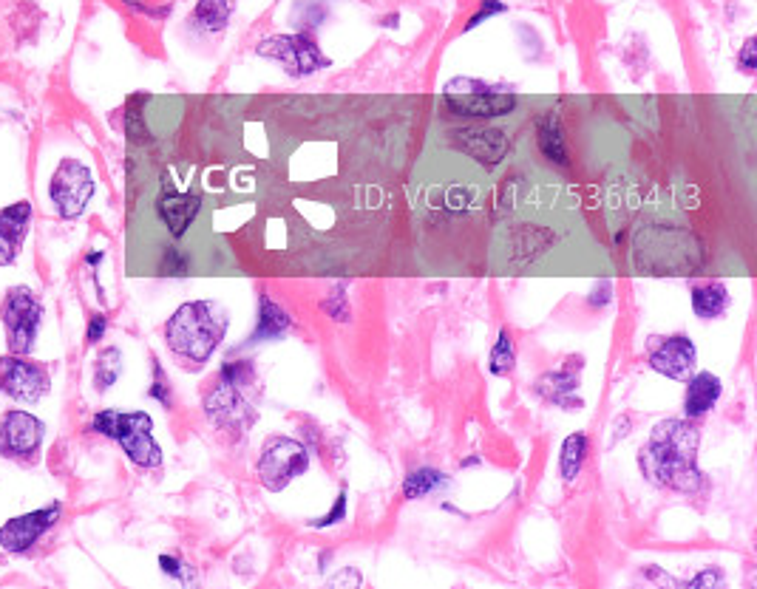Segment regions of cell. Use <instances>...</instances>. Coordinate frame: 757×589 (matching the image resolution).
I'll return each mask as SVG.
<instances>
[{
	"instance_id": "cell-1",
	"label": "cell",
	"mask_w": 757,
	"mask_h": 589,
	"mask_svg": "<svg viewBox=\"0 0 757 589\" xmlns=\"http://www.w3.org/2000/svg\"><path fill=\"white\" fill-rule=\"evenodd\" d=\"M698 428L684 420H664L653 428L647 445L638 448V468L658 485L675 493H698L706 479L698 468Z\"/></svg>"
},
{
	"instance_id": "cell-2",
	"label": "cell",
	"mask_w": 757,
	"mask_h": 589,
	"mask_svg": "<svg viewBox=\"0 0 757 589\" xmlns=\"http://www.w3.org/2000/svg\"><path fill=\"white\" fill-rule=\"evenodd\" d=\"M205 411L213 425L233 437H244L259 417V374L250 360H227L207 391Z\"/></svg>"
},
{
	"instance_id": "cell-3",
	"label": "cell",
	"mask_w": 757,
	"mask_h": 589,
	"mask_svg": "<svg viewBox=\"0 0 757 589\" xmlns=\"http://www.w3.org/2000/svg\"><path fill=\"white\" fill-rule=\"evenodd\" d=\"M227 332V312L213 301H193L179 306L165 323V340L179 360L202 366L222 346Z\"/></svg>"
},
{
	"instance_id": "cell-4",
	"label": "cell",
	"mask_w": 757,
	"mask_h": 589,
	"mask_svg": "<svg viewBox=\"0 0 757 589\" xmlns=\"http://www.w3.org/2000/svg\"><path fill=\"white\" fill-rule=\"evenodd\" d=\"M91 431L117 439L128 459L139 468H159L162 448L154 439V420L145 411L122 414V411H100L91 420Z\"/></svg>"
},
{
	"instance_id": "cell-5",
	"label": "cell",
	"mask_w": 757,
	"mask_h": 589,
	"mask_svg": "<svg viewBox=\"0 0 757 589\" xmlns=\"http://www.w3.org/2000/svg\"><path fill=\"white\" fill-rule=\"evenodd\" d=\"M310 468V451L304 442L290 437H273L264 442L259 456V482L270 493H281L293 479L304 476Z\"/></svg>"
},
{
	"instance_id": "cell-6",
	"label": "cell",
	"mask_w": 757,
	"mask_h": 589,
	"mask_svg": "<svg viewBox=\"0 0 757 589\" xmlns=\"http://www.w3.org/2000/svg\"><path fill=\"white\" fill-rule=\"evenodd\" d=\"M0 318L6 326L9 349L12 354H29L35 346L40 323H43V306L37 303L32 289L12 287L6 301L0 306Z\"/></svg>"
},
{
	"instance_id": "cell-7",
	"label": "cell",
	"mask_w": 757,
	"mask_h": 589,
	"mask_svg": "<svg viewBox=\"0 0 757 589\" xmlns=\"http://www.w3.org/2000/svg\"><path fill=\"white\" fill-rule=\"evenodd\" d=\"M446 105L457 117L491 119L511 114L514 105H517V97L514 94H499L485 83L460 77V80H451L446 85Z\"/></svg>"
},
{
	"instance_id": "cell-8",
	"label": "cell",
	"mask_w": 757,
	"mask_h": 589,
	"mask_svg": "<svg viewBox=\"0 0 757 589\" xmlns=\"http://www.w3.org/2000/svg\"><path fill=\"white\" fill-rule=\"evenodd\" d=\"M94 196V176L91 170L77 162V159H66L60 168L54 170L52 185H49V199H52L54 210L63 219H77L83 216V210Z\"/></svg>"
},
{
	"instance_id": "cell-9",
	"label": "cell",
	"mask_w": 757,
	"mask_h": 589,
	"mask_svg": "<svg viewBox=\"0 0 757 589\" xmlns=\"http://www.w3.org/2000/svg\"><path fill=\"white\" fill-rule=\"evenodd\" d=\"M261 57H270L281 66L287 68L293 77H307L318 68H327L329 60L321 54V49L315 46V40L307 34H281V37H270L259 46Z\"/></svg>"
},
{
	"instance_id": "cell-10",
	"label": "cell",
	"mask_w": 757,
	"mask_h": 589,
	"mask_svg": "<svg viewBox=\"0 0 757 589\" xmlns=\"http://www.w3.org/2000/svg\"><path fill=\"white\" fill-rule=\"evenodd\" d=\"M0 391L18 403H37L49 391V371L26 360V354L0 357Z\"/></svg>"
},
{
	"instance_id": "cell-11",
	"label": "cell",
	"mask_w": 757,
	"mask_h": 589,
	"mask_svg": "<svg viewBox=\"0 0 757 589\" xmlns=\"http://www.w3.org/2000/svg\"><path fill=\"white\" fill-rule=\"evenodd\" d=\"M46 437V425L29 411H6L0 420V456L35 459Z\"/></svg>"
},
{
	"instance_id": "cell-12",
	"label": "cell",
	"mask_w": 757,
	"mask_h": 589,
	"mask_svg": "<svg viewBox=\"0 0 757 589\" xmlns=\"http://www.w3.org/2000/svg\"><path fill=\"white\" fill-rule=\"evenodd\" d=\"M60 513H63V505L54 502V505L49 507L23 513L18 519H9V522L0 527V547H3L6 553H15V556L32 550L37 541H40V536L60 522Z\"/></svg>"
},
{
	"instance_id": "cell-13",
	"label": "cell",
	"mask_w": 757,
	"mask_h": 589,
	"mask_svg": "<svg viewBox=\"0 0 757 589\" xmlns=\"http://www.w3.org/2000/svg\"><path fill=\"white\" fill-rule=\"evenodd\" d=\"M650 369L670 377V380H687L698 366L695 343L687 335L653 337L650 340Z\"/></svg>"
},
{
	"instance_id": "cell-14",
	"label": "cell",
	"mask_w": 757,
	"mask_h": 589,
	"mask_svg": "<svg viewBox=\"0 0 757 589\" xmlns=\"http://www.w3.org/2000/svg\"><path fill=\"white\" fill-rule=\"evenodd\" d=\"M451 136H454L457 148H463L468 156H474L485 168L499 165L508 153V136L497 131V128H463V131H454Z\"/></svg>"
},
{
	"instance_id": "cell-15",
	"label": "cell",
	"mask_w": 757,
	"mask_h": 589,
	"mask_svg": "<svg viewBox=\"0 0 757 589\" xmlns=\"http://www.w3.org/2000/svg\"><path fill=\"white\" fill-rule=\"evenodd\" d=\"M32 204L18 202L0 213V267H9L20 253V244L29 233Z\"/></svg>"
},
{
	"instance_id": "cell-16",
	"label": "cell",
	"mask_w": 757,
	"mask_h": 589,
	"mask_svg": "<svg viewBox=\"0 0 757 589\" xmlns=\"http://www.w3.org/2000/svg\"><path fill=\"white\" fill-rule=\"evenodd\" d=\"M579 369H582V363H576V369L568 366V369L542 374L539 383H536V394H539L542 400H548V403L568 408V411H573V408L579 411V408H582V400H579V397L573 400V391L579 388Z\"/></svg>"
},
{
	"instance_id": "cell-17",
	"label": "cell",
	"mask_w": 757,
	"mask_h": 589,
	"mask_svg": "<svg viewBox=\"0 0 757 589\" xmlns=\"http://www.w3.org/2000/svg\"><path fill=\"white\" fill-rule=\"evenodd\" d=\"M199 207H202V199L196 193H173L171 190L159 199V219L171 230V236L182 238L188 233L193 219L199 216Z\"/></svg>"
},
{
	"instance_id": "cell-18",
	"label": "cell",
	"mask_w": 757,
	"mask_h": 589,
	"mask_svg": "<svg viewBox=\"0 0 757 589\" xmlns=\"http://www.w3.org/2000/svg\"><path fill=\"white\" fill-rule=\"evenodd\" d=\"M723 394L721 377H715L712 371H698L687 377V394H684V411L687 417H704L709 414Z\"/></svg>"
},
{
	"instance_id": "cell-19",
	"label": "cell",
	"mask_w": 757,
	"mask_h": 589,
	"mask_svg": "<svg viewBox=\"0 0 757 589\" xmlns=\"http://www.w3.org/2000/svg\"><path fill=\"white\" fill-rule=\"evenodd\" d=\"M729 289L721 281H706V284H698L692 287V312L701 320H715L721 318L723 312L729 309Z\"/></svg>"
},
{
	"instance_id": "cell-20",
	"label": "cell",
	"mask_w": 757,
	"mask_h": 589,
	"mask_svg": "<svg viewBox=\"0 0 757 589\" xmlns=\"http://www.w3.org/2000/svg\"><path fill=\"white\" fill-rule=\"evenodd\" d=\"M290 315L278 306L273 298L261 295L259 301V323H256V332L250 337V343H264V340H278L281 335H287L290 329Z\"/></svg>"
},
{
	"instance_id": "cell-21",
	"label": "cell",
	"mask_w": 757,
	"mask_h": 589,
	"mask_svg": "<svg viewBox=\"0 0 757 589\" xmlns=\"http://www.w3.org/2000/svg\"><path fill=\"white\" fill-rule=\"evenodd\" d=\"M448 488V476L443 471H434V468H417L406 476V482H403V496L406 499H426L431 493H437V490H446Z\"/></svg>"
},
{
	"instance_id": "cell-22",
	"label": "cell",
	"mask_w": 757,
	"mask_h": 589,
	"mask_svg": "<svg viewBox=\"0 0 757 589\" xmlns=\"http://www.w3.org/2000/svg\"><path fill=\"white\" fill-rule=\"evenodd\" d=\"M587 456V437L585 434H570L565 442H562V454H559V473L565 482H576L579 473H582V465H585Z\"/></svg>"
},
{
	"instance_id": "cell-23",
	"label": "cell",
	"mask_w": 757,
	"mask_h": 589,
	"mask_svg": "<svg viewBox=\"0 0 757 589\" xmlns=\"http://www.w3.org/2000/svg\"><path fill=\"white\" fill-rule=\"evenodd\" d=\"M120 374H122L120 349L108 346V349H103V352L97 354V360H94V386H97V391H108V388L120 380Z\"/></svg>"
},
{
	"instance_id": "cell-24",
	"label": "cell",
	"mask_w": 757,
	"mask_h": 589,
	"mask_svg": "<svg viewBox=\"0 0 757 589\" xmlns=\"http://www.w3.org/2000/svg\"><path fill=\"white\" fill-rule=\"evenodd\" d=\"M539 148L556 165H568V153H565V142H562V131H559L556 117L539 119Z\"/></svg>"
},
{
	"instance_id": "cell-25",
	"label": "cell",
	"mask_w": 757,
	"mask_h": 589,
	"mask_svg": "<svg viewBox=\"0 0 757 589\" xmlns=\"http://www.w3.org/2000/svg\"><path fill=\"white\" fill-rule=\"evenodd\" d=\"M514 366H517L514 340H511V332H508V329H502L497 343H494V349H491V357H488V371L497 374V377H505V374L514 371Z\"/></svg>"
},
{
	"instance_id": "cell-26",
	"label": "cell",
	"mask_w": 757,
	"mask_h": 589,
	"mask_svg": "<svg viewBox=\"0 0 757 589\" xmlns=\"http://www.w3.org/2000/svg\"><path fill=\"white\" fill-rule=\"evenodd\" d=\"M193 20L205 29V32H222L230 20V6L224 0H199Z\"/></svg>"
},
{
	"instance_id": "cell-27",
	"label": "cell",
	"mask_w": 757,
	"mask_h": 589,
	"mask_svg": "<svg viewBox=\"0 0 757 589\" xmlns=\"http://www.w3.org/2000/svg\"><path fill=\"white\" fill-rule=\"evenodd\" d=\"M151 397L159 400L165 408H171V383H168V377H165V371H162L159 363H154V386H151Z\"/></svg>"
},
{
	"instance_id": "cell-28",
	"label": "cell",
	"mask_w": 757,
	"mask_h": 589,
	"mask_svg": "<svg viewBox=\"0 0 757 589\" xmlns=\"http://www.w3.org/2000/svg\"><path fill=\"white\" fill-rule=\"evenodd\" d=\"M344 516H346V490H341V493H338V502H335V507L329 510L324 519H315V522H312V527H332V524L344 522Z\"/></svg>"
},
{
	"instance_id": "cell-29",
	"label": "cell",
	"mask_w": 757,
	"mask_h": 589,
	"mask_svg": "<svg viewBox=\"0 0 757 589\" xmlns=\"http://www.w3.org/2000/svg\"><path fill=\"white\" fill-rule=\"evenodd\" d=\"M755 49H757V40H755V37H749V40L743 43V49H740V54H738V66L743 68L746 74H752V71H755V66H757V63H755L757 51Z\"/></svg>"
},
{
	"instance_id": "cell-30",
	"label": "cell",
	"mask_w": 757,
	"mask_h": 589,
	"mask_svg": "<svg viewBox=\"0 0 757 589\" xmlns=\"http://www.w3.org/2000/svg\"><path fill=\"white\" fill-rule=\"evenodd\" d=\"M499 12H505V6H502L499 0H485L480 12L471 17V20H468V26H465V29H474V26H480L482 20H488L491 15H499Z\"/></svg>"
},
{
	"instance_id": "cell-31",
	"label": "cell",
	"mask_w": 757,
	"mask_h": 589,
	"mask_svg": "<svg viewBox=\"0 0 757 589\" xmlns=\"http://www.w3.org/2000/svg\"><path fill=\"white\" fill-rule=\"evenodd\" d=\"M341 292H344V287L335 289V295H332V298H329V301L324 303V309H327L329 315H332V318H335V320H346V318H349V312H346V306H344V295H341Z\"/></svg>"
},
{
	"instance_id": "cell-32",
	"label": "cell",
	"mask_w": 757,
	"mask_h": 589,
	"mask_svg": "<svg viewBox=\"0 0 757 589\" xmlns=\"http://www.w3.org/2000/svg\"><path fill=\"white\" fill-rule=\"evenodd\" d=\"M159 567H162V573L171 575V578H185V564L179 561V558L173 556H159Z\"/></svg>"
},
{
	"instance_id": "cell-33",
	"label": "cell",
	"mask_w": 757,
	"mask_h": 589,
	"mask_svg": "<svg viewBox=\"0 0 757 589\" xmlns=\"http://www.w3.org/2000/svg\"><path fill=\"white\" fill-rule=\"evenodd\" d=\"M723 575L718 570H704L698 578H692L687 587H721Z\"/></svg>"
},
{
	"instance_id": "cell-34",
	"label": "cell",
	"mask_w": 757,
	"mask_h": 589,
	"mask_svg": "<svg viewBox=\"0 0 757 589\" xmlns=\"http://www.w3.org/2000/svg\"><path fill=\"white\" fill-rule=\"evenodd\" d=\"M105 326H108L105 315H94L91 323H88V343H100L105 335Z\"/></svg>"
},
{
	"instance_id": "cell-35",
	"label": "cell",
	"mask_w": 757,
	"mask_h": 589,
	"mask_svg": "<svg viewBox=\"0 0 757 589\" xmlns=\"http://www.w3.org/2000/svg\"><path fill=\"white\" fill-rule=\"evenodd\" d=\"M474 465H480V456H471V459H465L463 468H474Z\"/></svg>"
},
{
	"instance_id": "cell-36",
	"label": "cell",
	"mask_w": 757,
	"mask_h": 589,
	"mask_svg": "<svg viewBox=\"0 0 757 589\" xmlns=\"http://www.w3.org/2000/svg\"><path fill=\"white\" fill-rule=\"evenodd\" d=\"M100 261H103V253L88 255V264H100Z\"/></svg>"
}]
</instances>
